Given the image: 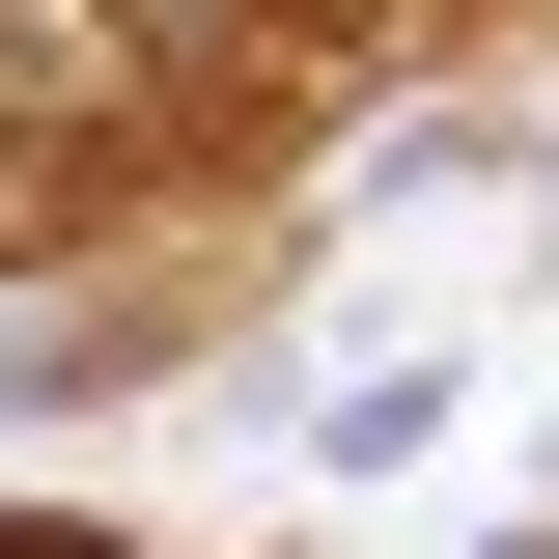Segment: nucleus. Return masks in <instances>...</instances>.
<instances>
[{"mask_svg":"<svg viewBox=\"0 0 559 559\" xmlns=\"http://www.w3.org/2000/svg\"><path fill=\"white\" fill-rule=\"evenodd\" d=\"M0 559H112V532H28V503H0Z\"/></svg>","mask_w":559,"mask_h":559,"instance_id":"nucleus-1","label":"nucleus"}]
</instances>
